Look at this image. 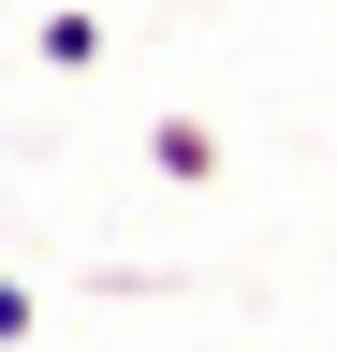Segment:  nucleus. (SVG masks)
Listing matches in <instances>:
<instances>
[{"label":"nucleus","mask_w":337,"mask_h":352,"mask_svg":"<svg viewBox=\"0 0 337 352\" xmlns=\"http://www.w3.org/2000/svg\"><path fill=\"white\" fill-rule=\"evenodd\" d=\"M147 162L176 176V191H205V176H220V132H205V118H161V132H147Z\"/></svg>","instance_id":"1"},{"label":"nucleus","mask_w":337,"mask_h":352,"mask_svg":"<svg viewBox=\"0 0 337 352\" xmlns=\"http://www.w3.org/2000/svg\"><path fill=\"white\" fill-rule=\"evenodd\" d=\"M30 44H45V74H89V59H103V15H45Z\"/></svg>","instance_id":"2"},{"label":"nucleus","mask_w":337,"mask_h":352,"mask_svg":"<svg viewBox=\"0 0 337 352\" xmlns=\"http://www.w3.org/2000/svg\"><path fill=\"white\" fill-rule=\"evenodd\" d=\"M30 323H45V308H30V279H0V338H30Z\"/></svg>","instance_id":"3"}]
</instances>
